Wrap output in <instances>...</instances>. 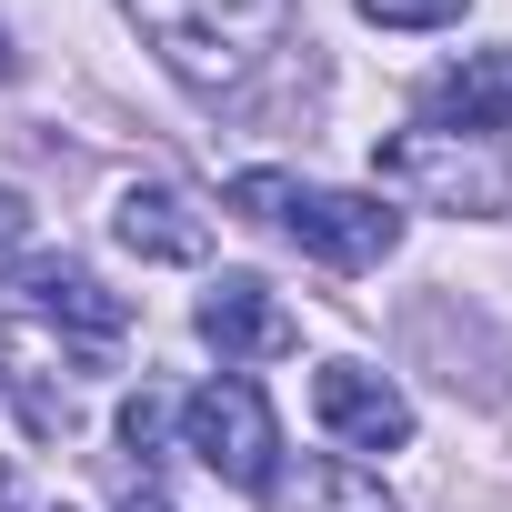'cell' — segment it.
<instances>
[{
  "label": "cell",
  "instance_id": "1",
  "mask_svg": "<svg viewBox=\"0 0 512 512\" xmlns=\"http://www.w3.org/2000/svg\"><path fill=\"white\" fill-rule=\"evenodd\" d=\"M221 201L241 221H282L332 272H372V262H392V241H402V211H382L372 191H322V181H292V171H241Z\"/></svg>",
  "mask_w": 512,
  "mask_h": 512
},
{
  "label": "cell",
  "instance_id": "2",
  "mask_svg": "<svg viewBox=\"0 0 512 512\" xmlns=\"http://www.w3.org/2000/svg\"><path fill=\"white\" fill-rule=\"evenodd\" d=\"M131 21L161 41L181 81H241L262 51H282L292 0H131Z\"/></svg>",
  "mask_w": 512,
  "mask_h": 512
},
{
  "label": "cell",
  "instance_id": "3",
  "mask_svg": "<svg viewBox=\"0 0 512 512\" xmlns=\"http://www.w3.org/2000/svg\"><path fill=\"white\" fill-rule=\"evenodd\" d=\"M372 171H382V191H402L422 211H512V161L462 131H392V141H372Z\"/></svg>",
  "mask_w": 512,
  "mask_h": 512
},
{
  "label": "cell",
  "instance_id": "4",
  "mask_svg": "<svg viewBox=\"0 0 512 512\" xmlns=\"http://www.w3.org/2000/svg\"><path fill=\"white\" fill-rule=\"evenodd\" d=\"M181 442L201 452V472H221V482H241V492H262V482H272V452H282L262 382H241V372H221V382H201V392L181 402Z\"/></svg>",
  "mask_w": 512,
  "mask_h": 512
},
{
  "label": "cell",
  "instance_id": "5",
  "mask_svg": "<svg viewBox=\"0 0 512 512\" xmlns=\"http://www.w3.org/2000/svg\"><path fill=\"white\" fill-rule=\"evenodd\" d=\"M201 342H211L221 362H282V352L302 342V322L272 302V282H251V272H221V282L201 292Z\"/></svg>",
  "mask_w": 512,
  "mask_h": 512
},
{
  "label": "cell",
  "instance_id": "6",
  "mask_svg": "<svg viewBox=\"0 0 512 512\" xmlns=\"http://www.w3.org/2000/svg\"><path fill=\"white\" fill-rule=\"evenodd\" d=\"M312 412H322V432H342V442H362V452H402V442H412V402H402L382 372H362V362H322Z\"/></svg>",
  "mask_w": 512,
  "mask_h": 512
},
{
  "label": "cell",
  "instance_id": "7",
  "mask_svg": "<svg viewBox=\"0 0 512 512\" xmlns=\"http://www.w3.org/2000/svg\"><path fill=\"white\" fill-rule=\"evenodd\" d=\"M21 302L41 322H71L81 342H121L131 332V302L101 292V272H81V262H21Z\"/></svg>",
  "mask_w": 512,
  "mask_h": 512
},
{
  "label": "cell",
  "instance_id": "8",
  "mask_svg": "<svg viewBox=\"0 0 512 512\" xmlns=\"http://www.w3.org/2000/svg\"><path fill=\"white\" fill-rule=\"evenodd\" d=\"M111 231H121V251H141V262H201V251H211V221L171 181H131L121 211H111Z\"/></svg>",
  "mask_w": 512,
  "mask_h": 512
},
{
  "label": "cell",
  "instance_id": "9",
  "mask_svg": "<svg viewBox=\"0 0 512 512\" xmlns=\"http://www.w3.org/2000/svg\"><path fill=\"white\" fill-rule=\"evenodd\" d=\"M422 111H432V131H462V141L502 131L512 121V51H472L462 71H442L422 91Z\"/></svg>",
  "mask_w": 512,
  "mask_h": 512
},
{
  "label": "cell",
  "instance_id": "10",
  "mask_svg": "<svg viewBox=\"0 0 512 512\" xmlns=\"http://www.w3.org/2000/svg\"><path fill=\"white\" fill-rule=\"evenodd\" d=\"M262 502H272V512H392V492H382L362 462H342V452H302L292 472L262 482Z\"/></svg>",
  "mask_w": 512,
  "mask_h": 512
},
{
  "label": "cell",
  "instance_id": "11",
  "mask_svg": "<svg viewBox=\"0 0 512 512\" xmlns=\"http://www.w3.org/2000/svg\"><path fill=\"white\" fill-rule=\"evenodd\" d=\"M362 21H382V31H432V21H462V0H362Z\"/></svg>",
  "mask_w": 512,
  "mask_h": 512
},
{
  "label": "cell",
  "instance_id": "12",
  "mask_svg": "<svg viewBox=\"0 0 512 512\" xmlns=\"http://www.w3.org/2000/svg\"><path fill=\"white\" fill-rule=\"evenodd\" d=\"M0 512H71V502H31V482H21V472H0Z\"/></svg>",
  "mask_w": 512,
  "mask_h": 512
},
{
  "label": "cell",
  "instance_id": "13",
  "mask_svg": "<svg viewBox=\"0 0 512 512\" xmlns=\"http://www.w3.org/2000/svg\"><path fill=\"white\" fill-rule=\"evenodd\" d=\"M21 231H31V211H21V191H0V251H21Z\"/></svg>",
  "mask_w": 512,
  "mask_h": 512
},
{
  "label": "cell",
  "instance_id": "14",
  "mask_svg": "<svg viewBox=\"0 0 512 512\" xmlns=\"http://www.w3.org/2000/svg\"><path fill=\"white\" fill-rule=\"evenodd\" d=\"M11 71H21V51H11V31H0V81H11Z\"/></svg>",
  "mask_w": 512,
  "mask_h": 512
},
{
  "label": "cell",
  "instance_id": "15",
  "mask_svg": "<svg viewBox=\"0 0 512 512\" xmlns=\"http://www.w3.org/2000/svg\"><path fill=\"white\" fill-rule=\"evenodd\" d=\"M0 382H11V362H0Z\"/></svg>",
  "mask_w": 512,
  "mask_h": 512
}]
</instances>
